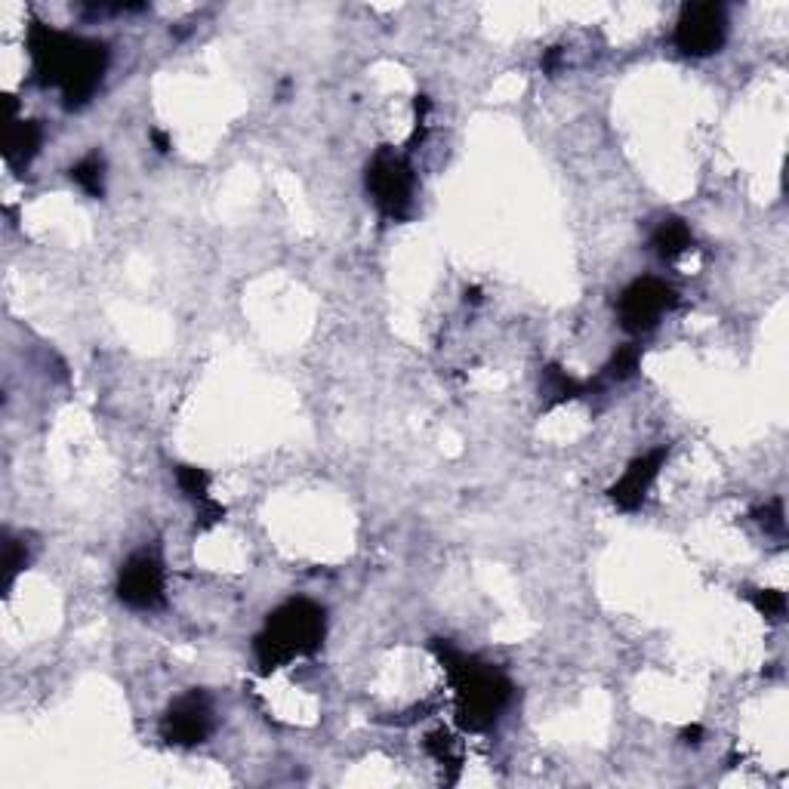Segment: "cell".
<instances>
[{"instance_id": "obj_1", "label": "cell", "mask_w": 789, "mask_h": 789, "mask_svg": "<svg viewBox=\"0 0 789 789\" xmlns=\"http://www.w3.org/2000/svg\"><path fill=\"white\" fill-rule=\"evenodd\" d=\"M25 44L34 81L41 87H59L65 108H81L93 99L108 68V47L102 41L68 34L34 19Z\"/></svg>"}, {"instance_id": "obj_2", "label": "cell", "mask_w": 789, "mask_h": 789, "mask_svg": "<svg viewBox=\"0 0 789 789\" xmlns=\"http://www.w3.org/2000/svg\"><path fill=\"white\" fill-rule=\"evenodd\" d=\"M435 657L441 660L444 672L450 685H454V697H457V722L466 731H487L494 728V722L500 719V712L509 706L515 688L506 675L494 666H487L457 648H450L441 638L432 642Z\"/></svg>"}, {"instance_id": "obj_3", "label": "cell", "mask_w": 789, "mask_h": 789, "mask_svg": "<svg viewBox=\"0 0 789 789\" xmlns=\"http://www.w3.org/2000/svg\"><path fill=\"white\" fill-rule=\"evenodd\" d=\"M327 635V614L309 598H290L266 617V626L253 638V657L262 675H269L299 657L321 651Z\"/></svg>"}, {"instance_id": "obj_4", "label": "cell", "mask_w": 789, "mask_h": 789, "mask_svg": "<svg viewBox=\"0 0 789 789\" xmlns=\"http://www.w3.org/2000/svg\"><path fill=\"white\" fill-rule=\"evenodd\" d=\"M367 195L377 204V210L386 219H407L413 210V192H417V176H413V167L404 155L392 152V148H383L377 152L367 164Z\"/></svg>"}, {"instance_id": "obj_5", "label": "cell", "mask_w": 789, "mask_h": 789, "mask_svg": "<svg viewBox=\"0 0 789 789\" xmlns=\"http://www.w3.org/2000/svg\"><path fill=\"white\" fill-rule=\"evenodd\" d=\"M728 37V13L716 0H706V4H685L675 22L672 41L685 56H712L719 53Z\"/></svg>"}, {"instance_id": "obj_6", "label": "cell", "mask_w": 789, "mask_h": 789, "mask_svg": "<svg viewBox=\"0 0 789 789\" xmlns=\"http://www.w3.org/2000/svg\"><path fill=\"white\" fill-rule=\"evenodd\" d=\"M675 303H679V293H675V287L648 275V278H635L620 293L617 315H620L623 330L645 333V330L657 327L660 318L675 309Z\"/></svg>"}, {"instance_id": "obj_7", "label": "cell", "mask_w": 789, "mask_h": 789, "mask_svg": "<svg viewBox=\"0 0 789 789\" xmlns=\"http://www.w3.org/2000/svg\"><path fill=\"white\" fill-rule=\"evenodd\" d=\"M164 561L155 552H133L118 577V598L133 611H158L164 608Z\"/></svg>"}, {"instance_id": "obj_8", "label": "cell", "mask_w": 789, "mask_h": 789, "mask_svg": "<svg viewBox=\"0 0 789 789\" xmlns=\"http://www.w3.org/2000/svg\"><path fill=\"white\" fill-rule=\"evenodd\" d=\"M213 731V706L204 691H189L170 703L161 719V737L173 746H198Z\"/></svg>"}, {"instance_id": "obj_9", "label": "cell", "mask_w": 789, "mask_h": 789, "mask_svg": "<svg viewBox=\"0 0 789 789\" xmlns=\"http://www.w3.org/2000/svg\"><path fill=\"white\" fill-rule=\"evenodd\" d=\"M666 457H669V447H657V450H651V454H645V457H635V460L626 466V472L611 484L608 497L614 500V506L623 509V512H635L638 506H642L645 497H648V491H651L654 478L660 475V469H663V463H666Z\"/></svg>"}, {"instance_id": "obj_10", "label": "cell", "mask_w": 789, "mask_h": 789, "mask_svg": "<svg viewBox=\"0 0 789 789\" xmlns=\"http://www.w3.org/2000/svg\"><path fill=\"white\" fill-rule=\"evenodd\" d=\"M41 142H44V127L37 121H13L10 130H7V164L13 170H25L34 155L41 152Z\"/></svg>"}, {"instance_id": "obj_11", "label": "cell", "mask_w": 789, "mask_h": 789, "mask_svg": "<svg viewBox=\"0 0 789 789\" xmlns=\"http://www.w3.org/2000/svg\"><path fill=\"white\" fill-rule=\"evenodd\" d=\"M654 250L660 259H675V256H682L691 244H694V235L688 229V222L679 219V216H669L657 225V232L651 238Z\"/></svg>"}, {"instance_id": "obj_12", "label": "cell", "mask_w": 789, "mask_h": 789, "mask_svg": "<svg viewBox=\"0 0 789 789\" xmlns=\"http://www.w3.org/2000/svg\"><path fill=\"white\" fill-rule=\"evenodd\" d=\"M543 392L549 395V404H565V401H574L580 395L589 392L586 383L574 380L568 370H561L558 364H549L543 370Z\"/></svg>"}, {"instance_id": "obj_13", "label": "cell", "mask_w": 789, "mask_h": 789, "mask_svg": "<svg viewBox=\"0 0 789 789\" xmlns=\"http://www.w3.org/2000/svg\"><path fill=\"white\" fill-rule=\"evenodd\" d=\"M71 179L78 182L90 198H102L105 195V161H102V155L93 152V155L81 158L71 167Z\"/></svg>"}, {"instance_id": "obj_14", "label": "cell", "mask_w": 789, "mask_h": 789, "mask_svg": "<svg viewBox=\"0 0 789 789\" xmlns=\"http://www.w3.org/2000/svg\"><path fill=\"white\" fill-rule=\"evenodd\" d=\"M176 484H179V491L189 497L192 503H198V509L204 503H210V475L198 466H179L176 469Z\"/></svg>"}, {"instance_id": "obj_15", "label": "cell", "mask_w": 789, "mask_h": 789, "mask_svg": "<svg viewBox=\"0 0 789 789\" xmlns=\"http://www.w3.org/2000/svg\"><path fill=\"white\" fill-rule=\"evenodd\" d=\"M749 601H753V608L768 620H780L786 614V595L777 589H756V592H749Z\"/></svg>"}, {"instance_id": "obj_16", "label": "cell", "mask_w": 789, "mask_h": 789, "mask_svg": "<svg viewBox=\"0 0 789 789\" xmlns=\"http://www.w3.org/2000/svg\"><path fill=\"white\" fill-rule=\"evenodd\" d=\"M638 361H642V352H638V346H623L614 352V358L608 361V377L611 380H629L632 373L638 370Z\"/></svg>"}, {"instance_id": "obj_17", "label": "cell", "mask_w": 789, "mask_h": 789, "mask_svg": "<svg viewBox=\"0 0 789 789\" xmlns=\"http://www.w3.org/2000/svg\"><path fill=\"white\" fill-rule=\"evenodd\" d=\"M25 561H28V549H25V543L13 540V537L7 534V537H4V568H7V589L16 583L19 571L25 568Z\"/></svg>"}, {"instance_id": "obj_18", "label": "cell", "mask_w": 789, "mask_h": 789, "mask_svg": "<svg viewBox=\"0 0 789 789\" xmlns=\"http://www.w3.org/2000/svg\"><path fill=\"white\" fill-rule=\"evenodd\" d=\"M756 518H759V524H765L768 531L780 534V531H783V503H780V500H771L765 509H756Z\"/></svg>"}, {"instance_id": "obj_19", "label": "cell", "mask_w": 789, "mask_h": 789, "mask_svg": "<svg viewBox=\"0 0 789 789\" xmlns=\"http://www.w3.org/2000/svg\"><path fill=\"white\" fill-rule=\"evenodd\" d=\"M426 746H429V753H432V756H435L438 762H450V759H454V740H450V737H447L444 731L432 734Z\"/></svg>"}, {"instance_id": "obj_20", "label": "cell", "mask_w": 789, "mask_h": 789, "mask_svg": "<svg viewBox=\"0 0 789 789\" xmlns=\"http://www.w3.org/2000/svg\"><path fill=\"white\" fill-rule=\"evenodd\" d=\"M700 737H703V728H700V725H691V728L682 731V740H685V743H700Z\"/></svg>"}, {"instance_id": "obj_21", "label": "cell", "mask_w": 789, "mask_h": 789, "mask_svg": "<svg viewBox=\"0 0 789 789\" xmlns=\"http://www.w3.org/2000/svg\"><path fill=\"white\" fill-rule=\"evenodd\" d=\"M558 59H561V50H558V47H552V50L546 53V59H543V68H546V71H555Z\"/></svg>"}, {"instance_id": "obj_22", "label": "cell", "mask_w": 789, "mask_h": 789, "mask_svg": "<svg viewBox=\"0 0 789 789\" xmlns=\"http://www.w3.org/2000/svg\"><path fill=\"white\" fill-rule=\"evenodd\" d=\"M152 139H155V145H158V152H170V142H167V136L164 133H152Z\"/></svg>"}]
</instances>
